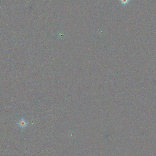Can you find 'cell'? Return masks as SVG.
I'll use <instances>...</instances> for the list:
<instances>
[{
	"label": "cell",
	"instance_id": "obj_2",
	"mask_svg": "<svg viewBox=\"0 0 156 156\" xmlns=\"http://www.w3.org/2000/svg\"><path fill=\"white\" fill-rule=\"evenodd\" d=\"M130 0H120V1L121 2V4H122L124 6H126L127 5L129 2H130Z\"/></svg>",
	"mask_w": 156,
	"mask_h": 156
},
{
	"label": "cell",
	"instance_id": "obj_1",
	"mask_svg": "<svg viewBox=\"0 0 156 156\" xmlns=\"http://www.w3.org/2000/svg\"><path fill=\"white\" fill-rule=\"evenodd\" d=\"M18 126L22 129H24L27 127L28 124V123L25 119L22 118L17 122Z\"/></svg>",
	"mask_w": 156,
	"mask_h": 156
}]
</instances>
